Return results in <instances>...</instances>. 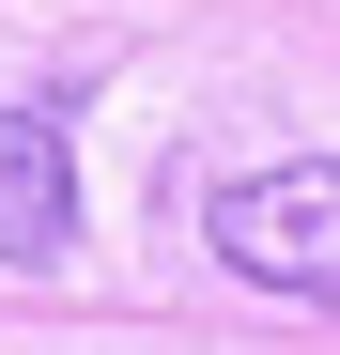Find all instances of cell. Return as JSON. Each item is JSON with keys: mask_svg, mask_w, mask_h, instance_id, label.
<instances>
[{"mask_svg": "<svg viewBox=\"0 0 340 355\" xmlns=\"http://www.w3.org/2000/svg\"><path fill=\"white\" fill-rule=\"evenodd\" d=\"M62 248H78V155L46 108L0 93V263H62Z\"/></svg>", "mask_w": 340, "mask_h": 355, "instance_id": "2", "label": "cell"}, {"mask_svg": "<svg viewBox=\"0 0 340 355\" xmlns=\"http://www.w3.org/2000/svg\"><path fill=\"white\" fill-rule=\"evenodd\" d=\"M201 248L232 263L248 293H340V155L232 170V186L201 201Z\"/></svg>", "mask_w": 340, "mask_h": 355, "instance_id": "1", "label": "cell"}]
</instances>
